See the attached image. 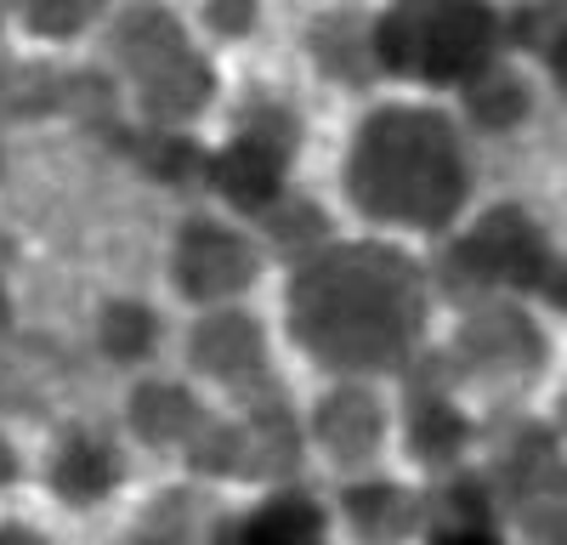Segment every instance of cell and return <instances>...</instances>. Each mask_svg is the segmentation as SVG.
<instances>
[{
  "mask_svg": "<svg viewBox=\"0 0 567 545\" xmlns=\"http://www.w3.org/2000/svg\"><path fill=\"white\" fill-rule=\"evenodd\" d=\"M290 336L318 370L363 381V376H403L432 318V279L425 267L386 245L352 239L323 245L290 272Z\"/></svg>",
  "mask_w": 567,
  "mask_h": 545,
  "instance_id": "1",
  "label": "cell"
},
{
  "mask_svg": "<svg viewBox=\"0 0 567 545\" xmlns=\"http://www.w3.org/2000/svg\"><path fill=\"white\" fill-rule=\"evenodd\" d=\"M341 188L352 210L374 227L443 234L471 188L454 120L425 103H386L363 114L341 160Z\"/></svg>",
  "mask_w": 567,
  "mask_h": 545,
  "instance_id": "2",
  "label": "cell"
},
{
  "mask_svg": "<svg viewBox=\"0 0 567 545\" xmlns=\"http://www.w3.org/2000/svg\"><path fill=\"white\" fill-rule=\"evenodd\" d=\"M499 40L505 23L488 7H386L369 23V45H374V69L392 80H414V85H471L483 69L499 63Z\"/></svg>",
  "mask_w": 567,
  "mask_h": 545,
  "instance_id": "3",
  "label": "cell"
},
{
  "mask_svg": "<svg viewBox=\"0 0 567 545\" xmlns=\"http://www.w3.org/2000/svg\"><path fill=\"white\" fill-rule=\"evenodd\" d=\"M556 250L545 227L523 205H494L477 216L471 234H454L437 256V290L460 307H488L499 290L539 296L556 272Z\"/></svg>",
  "mask_w": 567,
  "mask_h": 545,
  "instance_id": "4",
  "label": "cell"
},
{
  "mask_svg": "<svg viewBox=\"0 0 567 545\" xmlns=\"http://www.w3.org/2000/svg\"><path fill=\"white\" fill-rule=\"evenodd\" d=\"M261 245L239 222L221 216H187L171 239V279L194 307H233L261 279Z\"/></svg>",
  "mask_w": 567,
  "mask_h": 545,
  "instance_id": "5",
  "label": "cell"
},
{
  "mask_svg": "<svg viewBox=\"0 0 567 545\" xmlns=\"http://www.w3.org/2000/svg\"><path fill=\"white\" fill-rule=\"evenodd\" d=\"M187 370H199L221 392L239 403H256L272 387V358H267V330L261 318L245 307H210L199 312V325L187 330Z\"/></svg>",
  "mask_w": 567,
  "mask_h": 545,
  "instance_id": "6",
  "label": "cell"
},
{
  "mask_svg": "<svg viewBox=\"0 0 567 545\" xmlns=\"http://www.w3.org/2000/svg\"><path fill=\"white\" fill-rule=\"evenodd\" d=\"M449 363L465 376H488V381H528L545 363V336L523 307L488 301V307H471V318L454 336Z\"/></svg>",
  "mask_w": 567,
  "mask_h": 545,
  "instance_id": "7",
  "label": "cell"
},
{
  "mask_svg": "<svg viewBox=\"0 0 567 545\" xmlns=\"http://www.w3.org/2000/svg\"><path fill=\"white\" fill-rule=\"evenodd\" d=\"M307 438L318 454H329L336 466L358 472L386 449V403L374 398L363 381H336L307 415Z\"/></svg>",
  "mask_w": 567,
  "mask_h": 545,
  "instance_id": "8",
  "label": "cell"
},
{
  "mask_svg": "<svg viewBox=\"0 0 567 545\" xmlns=\"http://www.w3.org/2000/svg\"><path fill=\"white\" fill-rule=\"evenodd\" d=\"M210 545H329V512L312 489L284 483V489H267L256 506L216 517Z\"/></svg>",
  "mask_w": 567,
  "mask_h": 545,
  "instance_id": "9",
  "label": "cell"
},
{
  "mask_svg": "<svg viewBox=\"0 0 567 545\" xmlns=\"http://www.w3.org/2000/svg\"><path fill=\"white\" fill-rule=\"evenodd\" d=\"M45 483L63 506L85 512V506H103V500L125 483V454L109 432H91V426H69L45 461Z\"/></svg>",
  "mask_w": 567,
  "mask_h": 545,
  "instance_id": "10",
  "label": "cell"
},
{
  "mask_svg": "<svg viewBox=\"0 0 567 545\" xmlns=\"http://www.w3.org/2000/svg\"><path fill=\"white\" fill-rule=\"evenodd\" d=\"M239 432H245V466H239L245 483L284 489V483L296 477L301 454H307V426H301V415L290 409V398H284V392H267V398L245 403Z\"/></svg>",
  "mask_w": 567,
  "mask_h": 545,
  "instance_id": "11",
  "label": "cell"
},
{
  "mask_svg": "<svg viewBox=\"0 0 567 545\" xmlns=\"http://www.w3.org/2000/svg\"><path fill=\"white\" fill-rule=\"evenodd\" d=\"M182 52H194V40H187L182 18L165 7H125L109 18V63L125 85H142Z\"/></svg>",
  "mask_w": 567,
  "mask_h": 545,
  "instance_id": "12",
  "label": "cell"
},
{
  "mask_svg": "<svg viewBox=\"0 0 567 545\" xmlns=\"http://www.w3.org/2000/svg\"><path fill=\"white\" fill-rule=\"evenodd\" d=\"M341 517L358 545H403L425 523V494L392 477H358L341 489Z\"/></svg>",
  "mask_w": 567,
  "mask_h": 545,
  "instance_id": "13",
  "label": "cell"
},
{
  "mask_svg": "<svg viewBox=\"0 0 567 545\" xmlns=\"http://www.w3.org/2000/svg\"><path fill=\"white\" fill-rule=\"evenodd\" d=\"M205 188H210L233 216H250V222H256L284 188H290V165H278L272 154L239 143V136H227V143L210 154Z\"/></svg>",
  "mask_w": 567,
  "mask_h": 545,
  "instance_id": "14",
  "label": "cell"
},
{
  "mask_svg": "<svg viewBox=\"0 0 567 545\" xmlns=\"http://www.w3.org/2000/svg\"><path fill=\"white\" fill-rule=\"evenodd\" d=\"M210 415V409L199 403V392L187 387V381H136L131 398H125V426L136 443H148V449H182L187 438L199 432V421Z\"/></svg>",
  "mask_w": 567,
  "mask_h": 545,
  "instance_id": "15",
  "label": "cell"
},
{
  "mask_svg": "<svg viewBox=\"0 0 567 545\" xmlns=\"http://www.w3.org/2000/svg\"><path fill=\"white\" fill-rule=\"evenodd\" d=\"M403 449L420 466L454 472L471 449V421L443 392H403Z\"/></svg>",
  "mask_w": 567,
  "mask_h": 545,
  "instance_id": "16",
  "label": "cell"
},
{
  "mask_svg": "<svg viewBox=\"0 0 567 545\" xmlns=\"http://www.w3.org/2000/svg\"><path fill=\"white\" fill-rule=\"evenodd\" d=\"M114 143L148 171L154 182H165V188H182V194H194V188H205V171H210V148L199 143L194 131H131V125H120L114 131Z\"/></svg>",
  "mask_w": 567,
  "mask_h": 545,
  "instance_id": "17",
  "label": "cell"
},
{
  "mask_svg": "<svg viewBox=\"0 0 567 545\" xmlns=\"http://www.w3.org/2000/svg\"><path fill=\"white\" fill-rule=\"evenodd\" d=\"M256 245H261V256L272 250V256H284L290 267H301L307 256H318L323 245H336L329 239V216H323V205L318 199H307V194H296V188H284L261 216H256Z\"/></svg>",
  "mask_w": 567,
  "mask_h": 545,
  "instance_id": "18",
  "label": "cell"
},
{
  "mask_svg": "<svg viewBox=\"0 0 567 545\" xmlns=\"http://www.w3.org/2000/svg\"><path fill=\"white\" fill-rule=\"evenodd\" d=\"M369 23L363 12H323L312 18L307 29V45H312V58L329 80H341V85H369L374 74V45H369Z\"/></svg>",
  "mask_w": 567,
  "mask_h": 545,
  "instance_id": "19",
  "label": "cell"
},
{
  "mask_svg": "<svg viewBox=\"0 0 567 545\" xmlns=\"http://www.w3.org/2000/svg\"><path fill=\"white\" fill-rule=\"evenodd\" d=\"M505 494H511V506H516L534 545H567V466H561V454L545 461L539 472H528L523 483H511Z\"/></svg>",
  "mask_w": 567,
  "mask_h": 545,
  "instance_id": "20",
  "label": "cell"
},
{
  "mask_svg": "<svg viewBox=\"0 0 567 545\" xmlns=\"http://www.w3.org/2000/svg\"><path fill=\"white\" fill-rule=\"evenodd\" d=\"M97 347L109 363H148L159 352V312L148 301H136V296H114L103 301L97 312Z\"/></svg>",
  "mask_w": 567,
  "mask_h": 545,
  "instance_id": "21",
  "label": "cell"
},
{
  "mask_svg": "<svg viewBox=\"0 0 567 545\" xmlns=\"http://www.w3.org/2000/svg\"><path fill=\"white\" fill-rule=\"evenodd\" d=\"M528 109H534L528 80L516 74V69H505V63L483 69L477 80L465 85V114L477 120L483 131H511V125H523V120H528Z\"/></svg>",
  "mask_w": 567,
  "mask_h": 545,
  "instance_id": "22",
  "label": "cell"
},
{
  "mask_svg": "<svg viewBox=\"0 0 567 545\" xmlns=\"http://www.w3.org/2000/svg\"><path fill=\"white\" fill-rule=\"evenodd\" d=\"M182 461H187V472H194V477H210V483L239 477V466H245L239 415H205L199 432L182 443Z\"/></svg>",
  "mask_w": 567,
  "mask_h": 545,
  "instance_id": "23",
  "label": "cell"
},
{
  "mask_svg": "<svg viewBox=\"0 0 567 545\" xmlns=\"http://www.w3.org/2000/svg\"><path fill=\"white\" fill-rule=\"evenodd\" d=\"M233 136L261 154H272L278 165H296V148H301V114L290 103L278 97H256L239 109V120H233Z\"/></svg>",
  "mask_w": 567,
  "mask_h": 545,
  "instance_id": "24",
  "label": "cell"
},
{
  "mask_svg": "<svg viewBox=\"0 0 567 545\" xmlns=\"http://www.w3.org/2000/svg\"><path fill=\"white\" fill-rule=\"evenodd\" d=\"M63 109V74L52 63H0V114L34 120Z\"/></svg>",
  "mask_w": 567,
  "mask_h": 545,
  "instance_id": "25",
  "label": "cell"
},
{
  "mask_svg": "<svg viewBox=\"0 0 567 545\" xmlns=\"http://www.w3.org/2000/svg\"><path fill=\"white\" fill-rule=\"evenodd\" d=\"M205 506H199V494L194 489H176V494H159L154 500V512L136 523V534L125 545H187L199 528Z\"/></svg>",
  "mask_w": 567,
  "mask_h": 545,
  "instance_id": "26",
  "label": "cell"
},
{
  "mask_svg": "<svg viewBox=\"0 0 567 545\" xmlns=\"http://www.w3.org/2000/svg\"><path fill=\"white\" fill-rule=\"evenodd\" d=\"M63 109L80 120V125H91V131H120V85L109 80V74H97V69H85V74H63Z\"/></svg>",
  "mask_w": 567,
  "mask_h": 545,
  "instance_id": "27",
  "label": "cell"
},
{
  "mask_svg": "<svg viewBox=\"0 0 567 545\" xmlns=\"http://www.w3.org/2000/svg\"><path fill=\"white\" fill-rule=\"evenodd\" d=\"M97 18L103 7H91V0H34V7H23V29L34 40H80Z\"/></svg>",
  "mask_w": 567,
  "mask_h": 545,
  "instance_id": "28",
  "label": "cell"
},
{
  "mask_svg": "<svg viewBox=\"0 0 567 545\" xmlns=\"http://www.w3.org/2000/svg\"><path fill=\"white\" fill-rule=\"evenodd\" d=\"M256 18H261V12L250 7V0H216V7H205V29H210V34H227V40H233V34H250Z\"/></svg>",
  "mask_w": 567,
  "mask_h": 545,
  "instance_id": "29",
  "label": "cell"
},
{
  "mask_svg": "<svg viewBox=\"0 0 567 545\" xmlns=\"http://www.w3.org/2000/svg\"><path fill=\"white\" fill-rule=\"evenodd\" d=\"M425 545H505L494 528H443V534H425Z\"/></svg>",
  "mask_w": 567,
  "mask_h": 545,
  "instance_id": "30",
  "label": "cell"
},
{
  "mask_svg": "<svg viewBox=\"0 0 567 545\" xmlns=\"http://www.w3.org/2000/svg\"><path fill=\"white\" fill-rule=\"evenodd\" d=\"M545 69H550V80L567 91V29H561V34L545 45Z\"/></svg>",
  "mask_w": 567,
  "mask_h": 545,
  "instance_id": "31",
  "label": "cell"
},
{
  "mask_svg": "<svg viewBox=\"0 0 567 545\" xmlns=\"http://www.w3.org/2000/svg\"><path fill=\"white\" fill-rule=\"evenodd\" d=\"M23 477V461H18V449H12V438L0 432V489H12Z\"/></svg>",
  "mask_w": 567,
  "mask_h": 545,
  "instance_id": "32",
  "label": "cell"
},
{
  "mask_svg": "<svg viewBox=\"0 0 567 545\" xmlns=\"http://www.w3.org/2000/svg\"><path fill=\"white\" fill-rule=\"evenodd\" d=\"M0 545H45V534L29 523H0Z\"/></svg>",
  "mask_w": 567,
  "mask_h": 545,
  "instance_id": "33",
  "label": "cell"
},
{
  "mask_svg": "<svg viewBox=\"0 0 567 545\" xmlns=\"http://www.w3.org/2000/svg\"><path fill=\"white\" fill-rule=\"evenodd\" d=\"M539 296H545V301H550L556 312H567V261H556V272H550V285H545Z\"/></svg>",
  "mask_w": 567,
  "mask_h": 545,
  "instance_id": "34",
  "label": "cell"
},
{
  "mask_svg": "<svg viewBox=\"0 0 567 545\" xmlns=\"http://www.w3.org/2000/svg\"><path fill=\"white\" fill-rule=\"evenodd\" d=\"M12 325H18V312H12V296H7V285H0V341L12 336Z\"/></svg>",
  "mask_w": 567,
  "mask_h": 545,
  "instance_id": "35",
  "label": "cell"
},
{
  "mask_svg": "<svg viewBox=\"0 0 567 545\" xmlns=\"http://www.w3.org/2000/svg\"><path fill=\"white\" fill-rule=\"evenodd\" d=\"M556 426L567 432V392H561V403H556Z\"/></svg>",
  "mask_w": 567,
  "mask_h": 545,
  "instance_id": "36",
  "label": "cell"
},
{
  "mask_svg": "<svg viewBox=\"0 0 567 545\" xmlns=\"http://www.w3.org/2000/svg\"><path fill=\"white\" fill-rule=\"evenodd\" d=\"M0 165H7V154H0Z\"/></svg>",
  "mask_w": 567,
  "mask_h": 545,
  "instance_id": "37",
  "label": "cell"
}]
</instances>
